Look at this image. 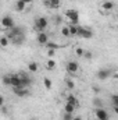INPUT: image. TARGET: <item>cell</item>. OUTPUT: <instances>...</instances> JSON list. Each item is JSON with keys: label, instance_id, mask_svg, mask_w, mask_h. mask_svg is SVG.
<instances>
[{"label": "cell", "instance_id": "obj_1", "mask_svg": "<svg viewBox=\"0 0 118 120\" xmlns=\"http://www.w3.org/2000/svg\"><path fill=\"white\" fill-rule=\"evenodd\" d=\"M7 39L11 41L15 36H25V28L24 27H13L11 30H7Z\"/></svg>", "mask_w": 118, "mask_h": 120}, {"label": "cell", "instance_id": "obj_2", "mask_svg": "<svg viewBox=\"0 0 118 120\" xmlns=\"http://www.w3.org/2000/svg\"><path fill=\"white\" fill-rule=\"evenodd\" d=\"M49 27V20L46 17H38L35 20V30L38 32H45Z\"/></svg>", "mask_w": 118, "mask_h": 120}, {"label": "cell", "instance_id": "obj_3", "mask_svg": "<svg viewBox=\"0 0 118 120\" xmlns=\"http://www.w3.org/2000/svg\"><path fill=\"white\" fill-rule=\"evenodd\" d=\"M64 15H65V17L71 21V24H74V25H76V24L79 22V13H78V10L68 8V10H65Z\"/></svg>", "mask_w": 118, "mask_h": 120}, {"label": "cell", "instance_id": "obj_4", "mask_svg": "<svg viewBox=\"0 0 118 120\" xmlns=\"http://www.w3.org/2000/svg\"><path fill=\"white\" fill-rule=\"evenodd\" d=\"M78 36L85 38V39H90V38H93V31L90 30L89 27H82V25H79V27H78Z\"/></svg>", "mask_w": 118, "mask_h": 120}, {"label": "cell", "instance_id": "obj_5", "mask_svg": "<svg viewBox=\"0 0 118 120\" xmlns=\"http://www.w3.org/2000/svg\"><path fill=\"white\" fill-rule=\"evenodd\" d=\"M0 24H1V27H3L4 30H11L13 27H15V22H14V20H13L10 15L3 17L1 21H0Z\"/></svg>", "mask_w": 118, "mask_h": 120}, {"label": "cell", "instance_id": "obj_6", "mask_svg": "<svg viewBox=\"0 0 118 120\" xmlns=\"http://www.w3.org/2000/svg\"><path fill=\"white\" fill-rule=\"evenodd\" d=\"M94 116H96L97 120H110V116H108L107 110L103 109V108H96L94 109Z\"/></svg>", "mask_w": 118, "mask_h": 120}, {"label": "cell", "instance_id": "obj_7", "mask_svg": "<svg viewBox=\"0 0 118 120\" xmlns=\"http://www.w3.org/2000/svg\"><path fill=\"white\" fill-rule=\"evenodd\" d=\"M111 74H113V70H111V68H100V70L96 73V77H97L99 80H107Z\"/></svg>", "mask_w": 118, "mask_h": 120}, {"label": "cell", "instance_id": "obj_8", "mask_svg": "<svg viewBox=\"0 0 118 120\" xmlns=\"http://www.w3.org/2000/svg\"><path fill=\"white\" fill-rule=\"evenodd\" d=\"M13 91H14V94L18 98H25V96H28L31 94L28 88H22V87H13Z\"/></svg>", "mask_w": 118, "mask_h": 120}, {"label": "cell", "instance_id": "obj_9", "mask_svg": "<svg viewBox=\"0 0 118 120\" xmlns=\"http://www.w3.org/2000/svg\"><path fill=\"white\" fill-rule=\"evenodd\" d=\"M78 70H79V66H78V63H76V61L71 60V61H68V63H67V71H68L71 75L76 74V73H78Z\"/></svg>", "mask_w": 118, "mask_h": 120}, {"label": "cell", "instance_id": "obj_10", "mask_svg": "<svg viewBox=\"0 0 118 120\" xmlns=\"http://www.w3.org/2000/svg\"><path fill=\"white\" fill-rule=\"evenodd\" d=\"M43 4L52 10H57L61 4V0H43Z\"/></svg>", "mask_w": 118, "mask_h": 120}, {"label": "cell", "instance_id": "obj_11", "mask_svg": "<svg viewBox=\"0 0 118 120\" xmlns=\"http://www.w3.org/2000/svg\"><path fill=\"white\" fill-rule=\"evenodd\" d=\"M36 42H38L39 45H46V43L49 42V35H47L46 32H38V35H36Z\"/></svg>", "mask_w": 118, "mask_h": 120}, {"label": "cell", "instance_id": "obj_12", "mask_svg": "<svg viewBox=\"0 0 118 120\" xmlns=\"http://www.w3.org/2000/svg\"><path fill=\"white\" fill-rule=\"evenodd\" d=\"M114 1H111V0H106V1H103L101 3V8L104 10V11H110V10H113L114 8Z\"/></svg>", "mask_w": 118, "mask_h": 120}, {"label": "cell", "instance_id": "obj_13", "mask_svg": "<svg viewBox=\"0 0 118 120\" xmlns=\"http://www.w3.org/2000/svg\"><path fill=\"white\" fill-rule=\"evenodd\" d=\"M67 102H68V103H71L75 109H76V108H79V101H78V99H76V96H74V95H68V96H67Z\"/></svg>", "mask_w": 118, "mask_h": 120}, {"label": "cell", "instance_id": "obj_14", "mask_svg": "<svg viewBox=\"0 0 118 120\" xmlns=\"http://www.w3.org/2000/svg\"><path fill=\"white\" fill-rule=\"evenodd\" d=\"M25 8H27V4H25L24 1H21V0H17V1H15V10H17L18 13H22Z\"/></svg>", "mask_w": 118, "mask_h": 120}, {"label": "cell", "instance_id": "obj_15", "mask_svg": "<svg viewBox=\"0 0 118 120\" xmlns=\"http://www.w3.org/2000/svg\"><path fill=\"white\" fill-rule=\"evenodd\" d=\"M78 27H79V24H76V25H74V24L68 25V31H69V36H76V35H78Z\"/></svg>", "mask_w": 118, "mask_h": 120}, {"label": "cell", "instance_id": "obj_16", "mask_svg": "<svg viewBox=\"0 0 118 120\" xmlns=\"http://www.w3.org/2000/svg\"><path fill=\"white\" fill-rule=\"evenodd\" d=\"M74 112H75V108H74L71 103L67 102V103L64 105V113H72V115H74Z\"/></svg>", "mask_w": 118, "mask_h": 120}, {"label": "cell", "instance_id": "obj_17", "mask_svg": "<svg viewBox=\"0 0 118 120\" xmlns=\"http://www.w3.org/2000/svg\"><path fill=\"white\" fill-rule=\"evenodd\" d=\"M38 67H39V66H38L36 61H29V63H28V70H29L31 73H36V71H38Z\"/></svg>", "mask_w": 118, "mask_h": 120}, {"label": "cell", "instance_id": "obj_18", "mask_svg": "<svg viewBox=\"0 0 118 120\" xmlns=\"http://www.w3.org/2000/svg\"><path fill=\"white\" fill-rule=\"evenodd\" d=\"M46 68H47V70H54V68H56V61L53 59L47 60V61H46Z\"/></svg>", "mask_w": 118, "mask_h": 120}, {"label": "cell", "instance_id": "obj_19", "mask_svg": "<svg viewBox=\"0 0 118 120\" xmlns=\"http://www.w3.org/2000/svg\"><path fill=\"white\" fill-rule=\"evenodd\" d=\"M43 85H45L46 90H52V80L49 77H45L43 78Z\"/></svg>", "mask_w": 118, "mask_h": 120}, {"label": "cell", "instance_id": "obj_20", "mask_svg": "<svg viewBox=\"0 0 118 120\" xmlns=\"http://www.w3.org/2000/svg\"><path fill=\"white\" fill-rule=\"evenodd\" d=\"M8 45H10V41L7 39V36H1L0 38V46L1 48H7Z\"/></svg>", "mask_w": 118, "mask_h": 120}, {"label": "cell", "instance_id": "obj_21", "mask_svg": "<svg viewBox=\"0 0 118 120\" xmlns=\"http://www.w3.org/2000/svg\"><path fill=\"white\" fill-rule=\"evenodd\" d=\"M53 22H54L56 25H61V24H62V15H60V14L54 15V17H53Z\"/></svg>", "mask_w": 118, "mask_h": 120}, {"label": "cell", "instance_id": "obj_22", "mask_svg": "<svg viewBox=\"0 0 118 120\" xmlns=\"http://www.w3.org/2000/svg\"><path fill=\"white\" fill-rule=\"evenodd\" d=\"M82 57H85V60H92L93 59V53H92L90 50H83Z\"/></svg>", "mask_w": 118, "mask_h": 120}, {"label": "cell", "instance_id": "obj_23", "mask_svg": "<svg viewBox=\"0 0 118 120\" xmlns=\"http://www.w3.org/2000/svg\"><path fill=\"white\" fill-rule=\"evenodd\" d=\"M65 84H67V88H68V90H74V88H75V82H74L71 78H67V80H65Z\"/></svg>", "mask_w": 118, "mask_h": 120}, {"label": "cell", "instance_id": "obj_24", "mask_svg": "<svg viewBox=\"0 0 118 120\" xmlns=\"http://www.w3.org/2000/svg\"><path fill=\"white\" fill-rule=\"evenodd\" d=\"M111 106H118V95L117 94L111 95Z\"/></svg>", "mask_w": 118, "mask_h": 120}, {"label": "cell", "instance_id": "obj_25", "mask_svg": "<svg viewBox=\"0 0 118 120\" xmlns=\"http://www.w3.org/2000/svg\"><path fill=\"white\" fill-rule=\"evenodd\" d=\"M93 105H94L96 108H103V101L99 99V98H94V99H93Z\"/></svg>", "mask_w": 118, "mask_h": 120}, {"label": "cell", "instance_id": "obj_26", "mask_svg": "<svg viewBox=\"0 0 118 120\" xmlns=\"http://www.w3.org/2000/svg\"><path fill=\"white\" fill-rule=\"evenodd\" d=\"M45 46H46L47 49H57V48H60L57 43H54V42H50V41H49V42H47Z\"/></svg>", "mask_w": 118, "mask_h": 120}, {"label": "cell", "instance_id": "obj_27", "mask_svg": "<svg viewBox=\"0 0 118 120\" xmlns=\"http://www.w3.org/2000/svg\"><path fill=\"white\" fill-rule=\"evenodd\" d=\"M61 35H62V36H65V38H68V36H69L68 27H62V28H61Z\"/></svg>", "mask_w": 118, "mask_h": 120}, {"label": "cell", "instance_id": "obj_28", "mask_svg": "<svg viewBox=\"0 0 118 120\" xmlns=\"http://www.w3.org/2000/svg\"><path fill=\"white\" fill-rule=\"evenodd\" d=\"M72 117H74L72 113H64V115L61 116V120H72Z\"/></svg>", "mask_w": 118, "mask_h": 120}, {"label": "cell", "instance_id": "obj_29", "mask_svg": "<svg viewBox=\"0 0 118 120\" xmlns=\"http://www.w3.org/2000/svg\"><path fill=\"white\" fill-rule=\"evenodd\" d=\"M75 55H76V56H78V57H82V55H83V49H82V48H79V46H78V48H76V49H75Z\"/></svg>", "mask_w": 118, "mask_h": 120}, {"label": "cell", "instance_id": "obj_30", "mask_svg": "<svg viewBox=\"0 0 118 120\" xmlns=\"http://www.w3.org/2000/svg\"><path fill=\"white\" fill-rule=\"evenodd\" d=\"M54 55H56V50H54V49H47V56H49L50 59H53Z\"/></svg>", "mask_w": 118, "mask_h": 120}, {"label": "cell", "instance_id": "obj_31", "mask_svg": "<svg viewBox=\"0 0 118 120\" xmlns=\"http://www.w3.org/2000/svg\"><path fill=\"white\" fill-rule=\"evenodd\" d=\"M3 84L4 85H10V75H4L3 77Z\"/></svg>", "mask_w": 118, "mask_h": 120}, {"label": "cell", "instance_id": "obj_32", "mask_svg": "<svg viewBox=\"0 0 118 120\" xmlns=\"http://www.w3.org/2000/svg\"><path fill=\"white\" fill-rule=\"evenodd\" d=\"M92 91H93V92H94V94H100V87H96V85H93V87H92Z\"/></svg>", "mask_w": 118, "mask_h": 120}, {"label": "cell", "instance_id": "obj_33", "mask_svg": "<svg viewBox=\"0 0 118 120\" xmlns=\"http://www.w3.org/2000/svg\"><path fill=\"white\" fill-rule=\"evenodd\" d=\"M0 109H1V113H4V115H7V113H8V109H7V108H6L4 105H3V106H1Z\"/></svg>", "mask_w": 118, "mask_h": 120}, {"label": "cell", "instance_id": "obj_34", "mask_svg": "<svg viewBox=\"0 0 118 120\" xmlns=\"http://www.w3.org/2000/svg\"><path fill=\"white\" fill-rule=\"evenodd\" d=\"M3 105H4V98H3V96L0 95V108H1Z\"/></svg>", "mask_w": 118, "mask_h": 120}, {"label": "cell", "instance_id": "obj_35", "mask_svg": "<svg viewBox=\"0 0 118 120\" xmlns=\"http://www.w3.org/2000/svg\"><path fill=\"white\" fill-rule=\"evenodd\" d=\"M21 1H24V3L28 6V4H32V1H33V0H21Z\"/></svg>", "mask_w": 118, "mask_h": 120}, {"label": "cell", "instance_id": "obj_36", "mask_svg": "<svg viewBox=\"0 0 118 120\" xmlns=\"http://www.w3.org/2000/svg\"><path fill=\"white\" fill-rule=\"evenodd\" d=\"M72 120H82V117H81V116H74Z\"/></svg>", "mask_w": 118, "mask_h": 120}, {"label": "cell", "instance_id": "obj_37", "mask_svg": "<svg viewBox=\"0 0 118 120\" xmlns=\"http://www.w3.org/2000/svg\"><path fill=\"white\" fill-rule=\"evenodd\" d=\"M113 110H114L115 113H118V106H113Z\"/></svg>", "mask_w": 118, "mask_h": 120}]
</instances>
